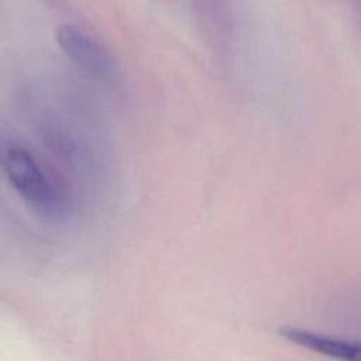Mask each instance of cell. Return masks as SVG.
<instances>
[{"label": "cell", "instance_id": "3", "mask_svg": "<svg viewBox=\"0 0 361 361\" xmlns=\"http://www.w3.org/2000/svg\"><path fill=\"white\" fill-rule=\"evenodd\" d=\"M281 334L289 341L326 357L338 361H361V341L345 340L296 327H285L281 330Z\"/></svg>", "mask_w": 361, "mask_h": 361}, {"label": "cell", "instance_id": "2", "mask_svg": "<svg viewBox=\"0 0 361 361\" xmlns=\"http://www.w3.org/2000/svg\"><path fill=\"white\" fill-rule=\"evenodd\" d=\"M55 41L62 52L82 71L107 79L114 72V62L103 44L73 24H61L55 31Z\"/></svg>", "mask_w": 361, "mask_h": 361}, {"label": "cell", "instance_id": "1", "mask_svg": "<svg viewBox=\"0 0 361 361\" xmlns=\"http://www.w3.org/2000/svg\"><path fill=\"white\" fill-rule=\"evenodd\" d=\"M0 162L7 182L39 219L51 224L69 220L73 200L68 186L28 148L16 140H3Z\"/></svg>", "mask_w": 361, "mask_h": 361}]
</instances>
